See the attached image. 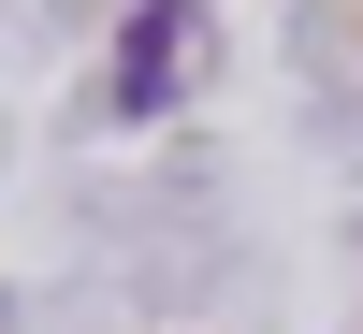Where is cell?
Here are the masks:
<instances>
[{
    "mask_svg": "<svg viewBox=\"0 0 363 334\" xmlns=\"http://www.w3.org/2000/svg\"><path fill=\"white\" fill-rule=\"evenodd\" d=\"M203 58V0H145L131 29H116V116H160L174 87H189Z\"/></svg>",
    "mask_w": 363,
    "mask_h": 334,
    "instance_id": "6da1fadb",
    "label": "cell"
}]
</instances>
